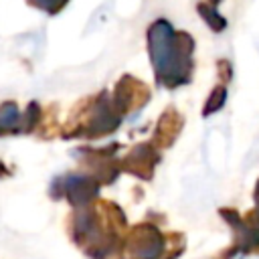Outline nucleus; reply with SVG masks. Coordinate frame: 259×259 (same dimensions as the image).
<instances>
[{"instance_id":"obj_1","label":"nucleus","mask_w":259,"mask_h":259,"mask_svg":"<svg viewBox=\"0 0 259 259\" xmlns=\"http://www.w3.org/2000/svg\"><path fill=\"white\" fill-rule=\"evenodd\" d=\"M164 243L162 237L150 229V227H140L134 231L130 237L127 245V259H156L162 251Z\"/></svg>"},{"instance_id":"obj_2","label":"nucleus","mask_w":259,"mask_h":259,"mask_svg":"<svg viewBox=\"0 0 259 259\" xmlns=\"http://www.w3.org/2000/svg\"><path fill=\"white\" fill-rule=\"evenodd\" d=\"M6 174H8V170H6V166H4L2 162H0V178H4Z\"/></svg>"}]
</instances>
